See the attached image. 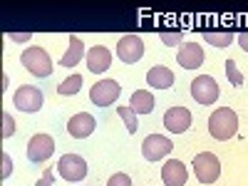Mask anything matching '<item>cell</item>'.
Masks as SVG:
<instances>
[{
  "instance_id": "obj_6",
  "label": "cell",
  "mask_w": 248,
  "mask_h": 186,
  "mask_svg": "<svg viewBox=\"0 0 248 186\" xmlns=\"http://www.w3.org/2000/svg\"><path fill=\"white\" fill-rule=\"evenodd\" d=\"M57 171L65 181H82L87 176V161L79 154H62L57 161Z\"/></svg>"
},
{
  "instance_id": "obj_27",
  "label": "cell",
  "mask_w": 248,
  "mask_h": 186,
  "mask_svg": "<svg viewBox=\"0 0 248 186\" xmlns=\"http://www.w3.org/2000/svg\"><path fill=\"white\" fill-rule=\"evenodd\" d=\"M52 184H55V174H52V169H45L43 176L35 181V186H52Z\"/></svg>"
},
{
  "instance_id": "obj_21",
  "label": "cell",
  "mask_w": 248,
  "mask_h": 186,
  "mask_svg": "<svg viewBox=\"0 0 248 186\" xmlns=\"http://www.w3.org/2000/svg\"><path fill=\"white\" fill-rule=\"evenodd\" d=\"M117 114L122 117V122H124V127H127V132L129 134H134L137 129H139V122H137V112L129 107V105H124V107H117Z\"/></svg>"
},
{
  "instance_id": "obj_23",
  "label": "cell",
  "mask_w": 248,
  "mask_h": 186,
  "mask_svg": "<svg viewBox=\"0 0 248 186\" xmlns=\"http://www.w3.org/2000/svg\"><path fill=\"white\" fill-rule=\"evenodd\" d=\"M3 139H8V137H13L15 134V119L8 114V112H3Z\"/></svg>"
},
{
  "instance_id": "obj_25",
  "label": "cell",
  "mask_w": 248,
  "mask_h": 186,
  "mask_svg": "<svg viewBox=\"0 0 248 186\" xmlns=\"http://www.w3.org/2000/svg\"><path fill=\"white\" fill-rule=\"evenodd\" d=\"M159 37H161V43H164V45H179L181 40H184L181 32H161Z\"/></svg>"
},
{
  "instance_id": "obj_12",
  "label": "cell",
  "mask_w": 248,
  "mask_h": 186,
  "mask_svg": "<svg viewBox=\"0 0 248 186\" xmlns=\"http://www.w3.org/2000/svg\"><path fill=\"white\" fill-rule=\"evenodd\" d=\"M164 127L171 134H184L191 127V112L186 107H169L164 112Z\"/></svg>"
},
{
  "instance_id": "obj_16",
  "label": "cell",
  "mask_w": 248,
  "mask_h": 186,
  "mask_svg": "<svg viewBox=\"0 0 248 186\" xmlns=\"http://www.w3.org/2000/svg\"><path fill=\"white\" fill-rule=\"evenodd\" d=\"M147 85L154 90H169L174 85V72L164 65H156L147 72Z\"/></svg>"
},
{
  "instance_id": "obj_29",
  "label": "cell",
  "mask_w": 248,
  "mask_h": 186,
  "mask_svg": "<svg viewBox=\"0 0 248 186\" xmlns=\"http://www.w3.org/2000/svg\"><path fill=\"white\" fill-rule=\"evenodd\" d=\"M236 40H238L241 50H243V52H248V32H241V35H236Z\"/></svg>"
},
{
  "instance_id": "obj_3",
  "label": "cell",
  "mask_w": 248,
  "mask_h": 186,
  "mask_svg": "<svg viewBox=\"0 0 248 186\" xmlns=\"http://www.w3.org/2000/svg\"><path fill=\"white\" fill-rule=\"evenodd\" d=\"M191 167H194V174L199 179V184H214L218 176H221V161L216 154L211 152H201L194 156L191 161Z\"/></svg>"
},
{
  "instance_id": "obj_19",
  "label": "cell",
  "mask_w": 248,
  "mask_h": 186,
  "mask_svg": "<svg viewBox=\"0 0 248 186\" xmlns=\"http://www.w3.org/2000/svg\"><path fill=\"white\" fill-rule=\"evenodd\" d=\"M203 40H206L211 47L223 50V47H231V43L236 40V35H233L231 30H229V32H203Z\"/></svg>"
},
{
  "instance_id": "obj_10",
  "label": "cell",
  "mask_w": 248,
  "mask_h": 186,
  "mask_svg": "<svg viewBox=\"0 0 248 186\" xmlns=\"http://www.w3.org/2000/svg\"><path fill=\"white\" fill-rule=\"evenodd\" d=\"M117 55H119V60L124 62V65H134V62H139L141 55H144L141 37L139 35H124V37H119Z\"/></svg>"
},
{
  "instance_id": "obj_7",
  "label": "cell",
  "mask_w": 248,
  "mask_h": 186,
  "mask_svg": "<svg viewBox=\"0 0 248 186\" xmlns=\"http://www.w3.org/2000/svg\"><path fill=\"white\" fill-rule=\"evenodd\" d=\"M119 92H122L119 82L99 79L97 85H92V90H90V99H92V105H97V107H109V105H114V102L119 99Z\"/></svg>"
},
{
  "instance_id": "obj_14",
  "label": "cell",
  "mask_w": 248,
  "mask_h": 186,
  "mask_svg": "<svg viewBox=\"0 0 248 186\" xmlns=\"http://www.w3.org/2000/svg\"><path fill=\"white\" fill-rule=\"evenodd\" d=\"M186 179H189V171H186V164L179 159H169L161 167V181L167 186H184Z\"/></svg>"
},
{
  "instance_id": "obj_11",
  "label": "cell",
  "mask_w": 248,
  "mask_h": 186,
  "mask_svg": "<svg viewBox=\"0 0 248 186\" xmlns=\"http://www.w3.org/2000/svg\"><path fill=\"white\" fill-rule=\"evenodd\" d=\"M94 129H97V119L90 112H77L67 122V134L75 139H87Z\"/></svg>"
},
{
  "instance_id": "obj_1",
  "label": "cell",
  "mask_w": 248,
  "mask_h": 186,
  "mask_svg": "<svg viewBox=\"0 0 248 186\" xmlns=\"http://www.w3.org/2000/svg\"><path fill=\"white\" fill-rule=\"evenodd\" d=\"M238 132V114L231 107H218L209 117V134L216 141H229Z\"/></svg>"
},
{
  "instance_id": "obj_13",
  "label": "cell",
  "mask_w": 248,
  "mask_h": 186,
  "mask_svg": "<svg viewBox=\"0 0 248 186\" xmlns=\"http://www.w3.org/2000/svg\"><path fill=\"white\" fill-rule=\"evenodd\" d=\"M176 62L184 70H196L203 65V47L199 43H184L176 52Z\"/></svg>"
},
{
  "instance_id": "obj_17",
  "label": "cell",
  "mask_w": 248,
  "mask_h": 186,
  "mask_svg": "<svg viewBox=\"0 0 248 186\" xmlns=\"http://www.w3.org/2000/svg\"><path fill=\"white\" fill-rule=\"evenodd\" d=\"M82 55H85V45H82V40L77 37V35H72L70 37V45H67V50H65V55L60 57V67H75L77 62L82 60Z\"/></svg>"
},
{
  "instance_id": "obj_2",
  "label": "cell",
  "mask_w": 248,
  "mask_h": 186,
  "mask_svg": "<svg viewBox=\"0 0 248 186\" xmlns=\"http://www.w3.org/2000/svg\"><path fill=\"white\" fill-rule=\"evenodd\" d=\"M20 62H23V67L35 77H50L52 70H55L45 47H25L23 55H20Z\"/></svg>"
},
{
  "instance_id": "obj_9",
  "label": "cell",
  "mask_w": 248,
  "mask_h": 186,
  "mask_svg": "<svg viewBox=\"0 0 248 186\" xmlns=\"http://www.w3.org/2000/svg\"><path fill=\"white\" fill-rule=\"evenodd\" d=\"M52 154H55V139H52L50 134L40 132V134L30 137V141H28V159H30V161L43 164V161H47Z\"/></svg>"
},
{
  "instance_id": "obj_26",
  "label": "cell",
  "mask_w": 248,
  "mask_h": 186,
  "mask_svg": "<svg viewBox=\"0 0 248 186\" xmlns=\"http://www.w3.org/2000/svg\"><path fill=\"white\" fill-rule=\"evenodd\" d=\"M0 159H3V171H0V179L5 181V179H8L10 174H13V159H10V156H8L5 152L0 154Z\"/></svg>"
},
{
  "instance_id": "obj_4",
  "label": "cell",
  "mask_w": 248,
  "mask_h": 186,
  "mask_svg": "<svg viewBox=\"0 0 248 186\" xmlns=\"http://www.w3.org/2000/svg\"><path fill=\"white\" fill-rule=\"evenodd\" d=\"M43 90L40 87H32V85H23V87H17L15 97H13V105L20 109V112H28V114H35L43 109Z\"/></svg>"
},
{
  "instance_id": "obj_28",
  "label": "cell",
  "mask_w": 248,
  "mask_h": 186,
  "mask_svg": "<svg viewBox=\"0 0 248 186\" xmlns=\"http://www.w3.org/2000/svg\"><path fill=\"white\" fill-rule=\"evenodd\" d=\"M32 32H10V40L13 43H30Z\"/></svg>"
},
{
  "instance_id": "obj_15",
  "label": "cell",
  "mask_w": 248,
  "mask_h": 186,
  "mask_svg": "<svg viewBox=\"0 0 248 186\" xmlns=\"http://www.w3.org/2000/svg\"><path fill=\"white\" fill-rule=\"evenodd\" d=\"M112 67V52L105 47V45H94L90 47L87 52V70L94 72V75H102Z\"/></svg>"
},
{
  "instance_id": "obj_24",
  "label": "cell",
  "mask_w": 248,
  "mask_h": 186,
  "mask_svg": "<svg viewBox=\"0 0 248 186\" xmlns=\"http://www.w3.org/2000/svg\"><path fill=\"white\" fill-rule=\"evenodd\" d=\"M107 186H132V179H129L127 174H124V171H117V174H112V176H109Z\"/></svg>"
},
{
  "instance_id": "obj_22",
  "label": "cell",
  "mask_w": 248,
  "mask_h": 186,
  "mask_svg": "<svg viewBox=\"0 0 248 186\" xmlns=\"http://www.w3.org/2000/svg\"><path fill=\"white\" fill-rule=\"evenodd\" d=\"M226 77H229V82L233 87H243V75H241V70L236 67V62L231 57L226 60Z\"/></svg>"
},
{
  "instance_id": "obj_5",
  "label": "cell",
  "mask_w": 248,
  "mask_h": 186,
  "mask_svg": "<svg viewBox=\"0 0 248 186\" xmlns=\"http://www.w3.org/2000/svg\"><path fill=\"white\" fill-rule=\"evenodd\" d=\"M191 97L199 102V105H214L218 99V82L211 77V75H199L194 82H191Z\"/></svg>"
},
{
  "instance_id": "obj_20",
  "label": "cell",
  "mask_w": 248,
  "mask_h": 186,
  "mask_svg": "<svg viewBox=\"0 0 248 186\" xmlns=\"http://www.w3.org/2000/svg\"><path fill=\"white\" fill-rule=\"evenodd\" d=\"M79 90H82V75H70L67 79H62V82H60L57 94L70 97V94H77Z\"/></svg>"
},
{
  "instance_id": "obj_8",
  "label": "cell",
  "mask_w": 248,
  "mask_h": 186,
  "mask_svg": "<svg viewBox=\"0 0 248 186\" xmlns=\"http://www.w3.org/2000/svg\"><path fill=\"white\" fill-rule=\"evenodd\" d=\"M174 149V144L169 137H164V134H149L147 139L141 141V154L147 161H159L164 156H169Z\"/></svg>"
},
{
  "instance_id": "obj_18",
  "label": "cell",
  "mask_w": 248,
  "mask_h": 186,
  "mask_svg": "<svg viewBox=\"0 0 248 186\" xmlns=\"http://www.w3.org/2000/svg\"><path fill=\"white\" fill-rule=\"evenodd\" d=\"M129 107L137 112V114H152L154 112V97L149 90H137L129 99Z\"/></svg>"
}]
</instances>
